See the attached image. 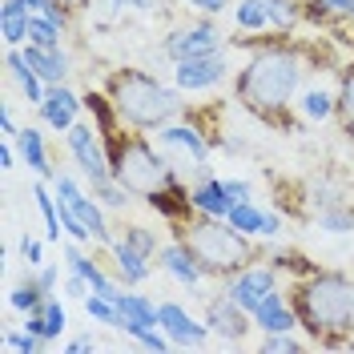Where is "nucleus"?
Returning <instances> with one entry per match:
<instances>
[{
	"instance_id": "nucleus-1",
	"label": "nucleus",
	"mask_w": 354,
	"mask_h": 354,
	"mask_svg": "<svg viewBox=\"0 0 354 354\" xmlns=\"http://www.w3.org/2000/svg\"><path fill=\"white\" fill-rule=\"evenodd\" d=\"M294 310H298V322L314 338L351 330L354 326V282L342 278V274H314L310 282L298 286Z\"/></svg>"
},
{
	"instance_id": "nucleus-2",
	"label": "nucleus",
	"mask_w": 354,
	"mask_h": 354,
	"mask_svg": "<svg viewBox=\"0 0 354 354\" xmlns=\"http://www.w3.org/2000/svg\"><path fill=\"white\" fill-rule=\"evenodd\" d=\"M302 81V61L298 53H286V48H270L262 57H254L250 65L242 68L238 77V93L242 101L254 113H278L294 101V88Z\"/></svg>"
},
{
	"instance_id": "nucleus-3",
	"label": "nucleus",
	"mask_w": 354,
	"mask_h": 354,
	"mask_svg": "<svg viewBox=\"0 0 354 354\" xmlns=\"http://www.w3.org/2000/svg\"><path fill=\"white\" fill-rule=\"evenodd\" d=\"M109 105L121 121H129L137 129H161L181 109V97L174 88H165L161 81H153V77L125 68L109 81Z\"/></svg>"
},
{
	"instance_id": "nucleus-4",
	"label": "nucleus",
	"mask_w": 354,
	"mask_h": 354,
	"mask_svg": "<svg viewBox=\"0 0 354 354\" xmlns=\"http://www.w3.org/2000/svg\"><path fill=\"white\" fill-rule=\"evenodd\" d=\"M185 245L194 250L201 270L218 274V278H230V274H238V270H245V266L254 262L245 234L234 230L225 218H214V214H205L201 221L185 225Z\"/></svg>"
},
{
	"instance_id": "nucleus-5",
	"label": "nucleus",
	"mask_w": 354,
	"mask_h": 354,
	"mask_svg": "<svg viewBox=\"0 0 354 354\" xmlns=\"http://www.w3.org/2000/svg\"><path fill=\"white\" fill-rule=\"evenodd\" d=\"M113 181H121L133 198H153L165 185H174V174H169V161L149 141L133 137L113 149Z\"/></svg>"
},
{
	"instance_id": "nucleus-6",
	"label": "nucleus",
	"mask_w": 354,
	"mask_h": 354,
	"mask_svg": "<svg viewBox=\"0 0 354 354\" xmlns=\"http://www.w3.org/2000/svg\"><path fill=\"white\" fill-rule=\"evenodd\" d=\"M245 198H250V181H230V177H201L189 189V205L201 214H214V218H225Z\"/></svg>"
},
{
	"instance_id": "nucleus-7",
	"label": "nucleus",
	"mask_w": 354,
	"mask_h": 354,
	"mask_svg": "<svg viewBox=\"0 0 354 354\" xmlns=\"http://www.w3.org/2000/svg\"><path fill=\"white\" fill-rule=\"evenodd\" d=\"M68 141V153H73V161L81 165V174L93 181V185H101V181H109L113 177V157H105V149H101V141H97V133H93V125H73V129L65 133Z\"/></svg>"
},
{
	"instance_id": "nucleus-8",
	"label": "nucleus",
	"mask_w": 354,
	"mask_h": 354,
	"mask_svg": "<svg viewBox=\"0 0 354 354\" xmlns=\"http://www.w3.org/2000/svg\"><path fill=\"white\" fill-rule=\"evenodd\" d=\"M57 198L68 201L73 205V214L85 221V230L97 238V242H105V245H117V238H113V230H109V221H105V209H101V201L97 198H88L85 189L73 181L68 174H57Z\"/></svg>"
},
{
	"instance_id": "nucleus-9",
	"label": "nucleus",
	"mask_w": 354,
	"mask_h": 354,
	"mask_svg": "<svg viewBox=\"0 0 354 354\" xmlns=\"http://www.w3.org/2000/svg\"><path fill=\"white\" fill-rule=\"evenodd\" d=\"M225 57L221 53H201V57H185V61H174V81L181 93H201V88H214L225 81Z\"/></svg>"
},
{
	"instance_id": "nucleus-10",
	"label": "nucleus",
	"mask_w": 354,
	"mask_h": 354,
	"mask_svg": "<svg viewBox=\"0 0 354 354\" xmlns=\"http://www.w3.org/2000/svg\"><path fill=\"white\" fill-rule=\"evenodd\" d=\"M270 290H278V274H274L270 266H254L250 262L245 270H238V274L225 278V294H230L238 306H245V310H254Z\"/></svg>"
},
{
	"instance_id": "nucleus-11",
	"label": "nucleus",
	"mask_w": 354,
	"mask_h": 354,
	"mask_svg": "<svg viewBox=\"0 0 354 354\" xmlns=\"http://www.w3.org/2000/svg\"><path fill=\"white\" fill-rule=\"evenodd\" d=\"M157 137H161V145H165V149L181 153V161H185L194 174H205L209 145H205V137H201L194 125H161V129H157Z\"/></svg>"
},
{
	"instance_id": "nucleus-12",
	"label": "nucleus",
	"mask_w": 354,
	"mask_h": 354,
	"mask_svg": "<svg viewBox=\"0 0 354 354\" xmlns=\"http://www.w3.org/2000/svg\"><path fill=\"white\" fill-rule=\"evenodd\" d=\"M161 330L169 334V342L174 346H201L205 338H209V326L205 322H198L194 314L185 306H177V302H161Z\"/></svg>"
},
{
	"instance_id": "nucleus-13",
	"label": "nucleus",
	"mask_w": 354,
	"mask_h": 354,
	"mask_svg": "<svg viewBox=\"0 0 354 354\" xmlns=\"http://www.w3.org/2000/svg\"><path fill=\"white\" fill-rule=\"evenodd\" d=\"M221 32L214 24H189V28H177L165 37V53L174 61H185V57H201V53H218Z\"/></svg>"
},
{
	"instance_id": "nucleus-14",
	"label": "nucleus",
	"mask_w": 354,
	"mask_h": 354,
	"mask_svg": "<svg viewBox=\"0 0 354 354\" xmlns=\"http://www.w3.org/2000/svg\"><path fill=\"white\" fill-rule=\"evenodd\" d=\"M250 318H254V314H250L245 306H238L230 294L214 298V302H209V310H205V326H209V334H221V338H230V342L245 338Z\"/></svg>"
},
{
	"instance_id": "nucleus-15",
	"label": "nucleus",
	"mask_w": 354,
	"mask_h": 354,
	"mask_svg": "<svg viewBox=\"0 0 354 354\" xmlns=\"http://www.w3.org/2000/svg\"><path fill=\"white\" fill-rule=\"evenodd\" d=\"M117 310H121V326L117 330H125L129 338H137V334H145L149 326H161V306L157 302H149L145 294H117Z\"/></svg>"
},
{
	"instance_id": "nucleus-16",
	"label": "nucleus",
	"mask_w": 354,
	"mask_h": 354,
	"mask_svg": "<svg viewBox=\"0 0 354 354\" xmlns=\"http://www.w3.org/2000/svg\"><path fill=\"white\" fill-rule=\"evenodd\" d=\"M225 221H230L234 230H242L245 238H278V234H282V218H278V214H266V209H258L250 198L238 201V205L225 214Z\"/></svg>"
},
{
	"instance_id": "nucleus-17",
	"label": "nucleus",
	"mask_w": 354,
	"mask_h": 354,
	"mask_svg": "<svg viewBox=\"0 0 354 354\" xmlns=\"http://www.w3.org/2000/svg\"><path fill=\"white\" fill-rule=\"evenodd\" d=\"M85 101L77 97V93H68L65 85H48V93H44V101L37 105L44 117V125H53L57 133H68L73 125H77V109H81Z\"/></svg>"
},
{
	"instance_id": "nucleus-18",
	"label": "nucleus",
	"mask_w": 354,
	"mask_h": 354,
	"mask_svg": "<svg viewBox=\"0 0 354 354\" xmlns=\"http://www.w3.org/2000/svg\"><path fill=\"white\" fill-rule=\"evenodd\" d=\"M250 314H254V326H258V330H266V334L298 330V326H302V322H298V310L290 306V302L282 298V294H278V290H270L262 302L250 310Z\"/></svg>"
},
{
	"instance_id": "nucleus-19",
	"label": "nucleus",
	"mask_w": 354,
	"mask_h": 354,
	"mask_svg": "<svg viewBox=\"0 0 354 354\" xmlns=\"http://www.w3.org/2000/svg\"><path fill=\"white\" fill-rule=\"evenodd\" d=\"M21 53H24V61L41 73L44 85H65V77H68V57L61 53V48H41V44L24 41Z\"/></svg>"
},
{
	"instance_id": "nucleus-20",
	"label": "nucleus",
	"mask_w": 354,
	"mask_h": 354,
	"mask_svg": "<svg viewBox=\"0 0 354 354\" xmlns=\"http://www.w3.org/2000/svg\"><path fill=\"white\" fill-rule=\"evenodd\" d=\"M161 266H165V274H174L177 282H181V286H189V290H194L201 278H205L201 262L194 258V250H189L185 242L165 245V250H161Z\"/></svg>"
},
{
	"instance_id": "nucleus-21",
	"label": "nucleus",
	"mask_w": 354,
	"mask_h": 354,
	"mask_svg": "<svg viewBox=\"0 0 354 354\" xmlns=\"http://www.w3.org/2000/svg\"><path fill=\"white\" fill-rule=\"evenodd\" d=\"M68 326V318H65V306L57 302V298H44V306L41 310H32L28 318H24V330H32L37 338H44V342H53V338H61Z\"/></svg>"
},
{
	"instance_id": "nucleus-22",
	"label": "nucleus",
	"mask_w": 354,
	"mask_h": 354,
	"mask_svg": "<svg viewBox=\"0 0 354 354\" xmlns=\"http://www.w3.org/2000/svg\"><path fill=\"white\" fill-rule=\"evenodd\" d=\"M65 262H68V270H73V274L88 278L93 294H105V298H117V294H121V290L113 286L109 278H105V270H101V266L93 262V258H88V254L81 250V245H65Z\"/></svg>"
},
{
	"instance_id": "nucleus-23",
	"label": "nucleus",
	"mask_w": 354,
	"mask_h": 354,
	"mask_svg": "<svg viewBox=\"0 0 354 354\" xmlns=\"http://www.w3.org/2000/svg\"><path fill=\"white\" fill-rule=\"evenodd\" d=\"M4 65L12 68V77H17V85L24 88V97L32 101V105H41L44 93H48V85L41 81V73L24 61V53H17V48H8V57H4Z\"/></svg>"
},
{
	"instance_id": "nucleus-24",
	"label": "nucleus",
	"mask_w": 354,
	"mask_h": 354,
	"mask_svg": "<svg viewBox=\"0 0 354 354\" xmlns=\"http://www.w3.org/2000/svg\"><path fill=\"white\" fill-rule=\"evenodd\" d=\"M113 254H117V274L125 278V286H141V282L149 278V258H145L141 250H133L129 242H117Z\"/></svg>"
},
{
	"instance_id": "nucleus-25",
	"label": "nucleus",
	"mask_w": 354,
	"mask_h": 354,
	"mask_svg": "<svg viewBox=\"0 0 354 354\" xmlns=\"http://www.w3.org/2000/svg\"><path fill=\"white\" fill-rule=\"evenodd\" d=\"M17 149H21V157H24V165L32 169V174H48V149H44V137H41V129H21L17 133Z\"/></svg>"
},
{
	"instance_id": "nucleus-26",
	"label": "nucleus",
	"mask_w": 354,
	"mask_h": 354,
	"mask_svg": "<svg viewBox=\"0 0 354 354\" xmlns=\"http://www.w3.org/2000/svg\"><path fill=\"white\" fill-rule=\"evenodd\" d=\"M234 21L245 32H262L266 24H270V8H266V0H238L234 4Z\"/></svg>"
},
{
	"instance_id": "nucleus-27",
	"label": "nucleus",
	"mask_w": 354,
	"mask_h": 354,
	"mask_svg": "<svg viewBox=\"0 0 354 354\" xmlns=\"http://www.w3.org/2000/svg\"><path fill=\"white\" fill-rule=\"evenodd\" d=\"M28 41L41 44V48H61V24L48 21L44 12H32L28 17Z\"/></svg>"
},
{
	"instance_id": "nucleus-28",
	"label": "nucleus",
	"mask_w": 354,
	"mask_h": 354,
	"mask_svg": "<svg viewBox=\"0 0 354 354\" xmlns=\"http://www.w3.org/2000/svg\"><path fill=\"white\" fill-rule=\"evenodd\" d=\"M32 198H37V209H41V218H44V234L57 242V238H61V230H65V225H61V209H57V198H53L44 185H32Z\"/></svg>"
},
{
	"instance_id": "nucleus-29",
	"label": "nucleus",
	"mask_w": 354,
	"mask_h": 354,
	"mask_svg": "<svg viewBox=\"0 0 354 354\" xmlns=\"http://www.w3.org/2000/svg\"><path fill=\"white\" fill-rule=\"evenodd\" d=\"M44 298H48V290H44L37 278H28V282H21V286L8 294V306L24 310V314H32V310H41V306H44Z\"/></svg>"
},
{
	"instance_id": "nucleus-30",
	"label": "nucleus",
	"mask_w": 354,
	"mask_h": 354,
	"mask_svg": "<svg viewBox=\"0 0 354 354\" xmlns=\"http://www.w3.org/2000/svg\"><path fill=\"white\" fill-rule=\"evenodd\" d=\"M334 113H338L346 137H354V68L342 77V88H338V97H334Z\"/></svg>"
},
{
	"instance_id": "nucleus-31",
	"label": "nucleus",
	"mask_w": 354,
	"mask_h": 354,
	"mask_svg": "<svg viewBox=\"0 0 354 354\" xmlns=\"http://www.w3.org/2000/svg\"><path fill=\"white\" fill-rule=\"evenodd\" d=\"M318 230H326V234H351L354 230V209L351 205H330V209H318Z\"/></svg>"
},
{
	"instance_id": "nucleus-32",
	"label": "nucleus",
	"mask_w": 354,
	"mask_h": 354,
	"mask_svg": "<svg viewBox=\"0 0 354 354\" xmlns=\"http://www.w3.org/2000/svg\"><path fill=\"white\" fill-rule=\"evenodd\" d=\"M85 314L105 322V326H121V310H117V298H105V294H88L85 298Z\"/></svg>"
},
{
	"instance_id": "nucleus-33",
	"label": "nucleus",
	"mask_w": 354,
	"mask_h": 354,
	"mask_svg": "<svg viewBox=\"0 0 354 354\" xmlns=\"http://www.w3.org/2000/svg\"><path fill=\"white\" fill-rule=\"evenodd\" d=\"M302 113H306L310 121H326L334 113V97L326 88H310L306 97H302Z\"/></svg>"
},
{
	"instance_id": "nucleus-34",
	"label": "nucleus",
	"mask_w": 354,
	"mask_h": 354,
	"mask_svg": "<svg viewBox=\"0 0 354 354\" xmlns=\"http://www.w3.org/2000/svg\"><path fill=\"white\" fill-rule=\"evenodd\" d=\"M93 198L101 201V205H109V209H125V201H129V189L121 185V181H101V185H93Z\"/></svg>"
},
{
	"instance_id": "nucleus-35",
	"label": "nucleus",
	"mask_w": 354,
	"mask_h": 354,
	"mask_svg": "<svg viewBox=\"0 0 354 354\" xmlns=\"http://www.w3.org/2000/svg\"><path fill=\"white\" fill-rule=\"evenodd\" d=\"M266 8H270V24L282 28V32L298 24V4L294 0H266Z\"/></svg>"
},
{
	"instance_id": "nucleus-36",
	"label": "nucleus",
	"mask_w": 354,
	"mask_h": 354,
	"mask_svg": "<svg viewBox=\"0 0 354 354\" xmlns=\"http://www.w3.org/2000/svg\"><path fill=\"white\" fill-rule=\"evenodd\" d=\"M28 17H0V32H4V44L8 48H17V44L28 41Z\"/></svg>"
},
{
	"instance_id": "nucleus-37",
	"label": "nucleus",
	"mask_w": 354,
	"mask_h": 354,
	"mask_svg": "<svg viewBox=\"0 0 354 354\" xmlns=\"http://www.w3.org/2000/svg\"><path fill=\"white\" fill-rule=\"evenodd\" d=\"M41 342H44V338H37L32 330H8V334H4V346H8V351H17V354H37V351H41Z\"/></svg>"
},
{
	"instance_id": "nucleus-38",
	"label": "nucleus",
	"mask_w": 354,
	"mask_h": 354,
	"mask_svg": "<svg viewBox=\"0 0 354 354\" xmlns=\"http://www.w3.org/2000/svg\"><path fill=\"white\" fill-rule=\"evenodd\" d=\"M125 242H129L133 250H141L145 258H153V250H157V238L145 230V225H129V230H125Z\"/></svg>"
},
{
	"instance_id": "nucleus-39",
	"label": "nucleus",
	"mask_w": 354,
	"mask_h": 354,
	"mask_svg": "<svg viewBox=\"0 0 354 354\" xmlns=\"http://www.w3.org/2000/svg\"><path fill=\"white\" fill-rule=\"evenodd\" d=\"M262 351L286 354V351H302V342H298V338H294V330H278V334H266Z\"/></svg>"
},
{
	"instance_id": "nucleus-40",
	"label": "nucleus",
	"mask_w": 354,
	"mask_h": 354,
	"mask_svg": "<svg viewBox=\"0 0 354 354\" xmlns=\"http://www.w3.org/2000/svg\"><path fill=\"white\" fill-rule=\"evenodd\" d=\"M65 294H68V298H81V302H85L88 294H93V286H88V278H81V274H73V270H68Z\"/></svg>"
},
{
	"instance_id": "nucleus-41",
	"label": "nucleus",
	"mask_w": 354,
	"mask_h": 354,
	"mask_svg": "<svg viewBox=\"0 0 354 354\" xmlns=\"http://www.w3.org/2000/svg\"><path fill=\"white\" fill-rule=\"evenodd\" d=\"M21 254H24V262L28 266H44V250L37 238H21Z\"/></svg>"
},
{
	"instance_id": "nucleus-42",
	"label": "nucleus",
	"mask_w": 354,
	"mask_h": 354,
	"mask_svg": "<svg viewBox=\"0 0 354 354\" xmlns=\"http://www.w3.org/2000/svg\"><path fill=\"white\" fill-rule=\"evenodd\" d=\"M37 282H41V286L48 290V294H53V290H57V266H41V274H37Z\"/></svg>"
},
{
	"instance_id": "nucleus-43",
	"label": "nucleus",
	"mask_w": 354,
	"mask_h": 354,
	"mask_svg": "<svg viewBox=\"0 0 354 354\" xmlns=\"http://www.w3.org/2000/svg\"><path fill=\"white\" fill-rule=\"evenodd\" d=\"M318 4H322L326 12H338V17H351V4H354V0H318Z\"/></svg>"
},
{
	"instance_id": "nucleus-44",
	"label": "nucleus",
	"mask_w": 354,
	"mask_h": 354,
	"mask_svg": "<svg viewBox=\"0 0 354 354\" xmlns=\"http://www.w3.org/2000/svg\"><path fill=\"white\" fill-rule=\"evenodd\" d=\"M0 133H4V137H17V125H12V113H8V105H0Z\"/></svg>"
},
{
	"instance_id": "nucleus-45",
	"label": "nucleus",
	"mask_w": 354,
	"mask_h": 354,
	"mask_svg": "<svg viewBox=\"0 0 354 354\" xmlns=\"http://www.w3.org/2000/svg\"><path fill=\"white\" fill-rule=\"evenodd\" d=\"M185 4H194V8H201V12H221L230 0H185Z\"/></svg>"
},
{
	"instance_id": "nucleus-46",
	"label": "nucleus",
	"mask_w": 354,
	"mask_h": 354,
	"mask_svg": "<svg viewBox=\"0 0 354 354\" xmlns=\"http://www.w3.org/2000/svg\"><path fill=\"white\" fill-rule=\"evenodd\" d=\"M65 351L68 354H85V351H97V342H93V338H73Z\"/></svg>"
},
{
	"instance_id": "nucleus-47",
	"label": "nucleus",
	"mask_w": 354,
	"mask_h": 354,
	"mask_svg": "<svg viewBox=\"0 0 354 354\" xmlns=\"http://www.w3.org/2000/svg\"><path fill=\"white\" fill-rule=\"evenodd\" d=\"M12 165H17V149L4 141V145H0V169H12Z\"/></svg>"
},
{
	"instance_id": "nucleus-48",
	"label": "nucleus",
	"mask_w": 354,
	"mask_h": 354,
	"mask_svg": "<svg viewBox=\"0 0 354 354\" xmlns=\"http://www.w3.org/2000/svg\"><path fill=\"white\" fill-rule=\"evenodd\" d=\"M133 8H137V12H153L157 0H133Z\"/></svg>"
},
{
	"instance_id": "nucleus-49",
	"label": "nucleus",
	"mask_w": 354,
	"mask_h": 354,
	"mask_svg": "<svg viewBox=\"0 0 354 354\" xmlns=\"http://www.w3.org/2000/svg\"><path fill=\"white\" fill-rule=\"evenodd\" d=\"M44 4H48V0H24V8H28V12H44Z\"/></svg>"
},
{
	"instance_id": "nucleus-50",
	"label": "nucleus",
	"mask_w": 354,
	"mask_h": 354,
	"mask_svg": "<svg viewBox=\"0 0 354 354\" xmlns=\"http://www.w3.org/2000/svg\"><path fill=\"white\" fill-rule=\"evenodd\" d=\"M125 4H133V0H109V12H121Z\"/></svg>"
},
{
	"instance_id": "nucleus-51",
	"label": "nucleus",
	"mask_w": 354,
	"mask_h": 354,
	"mask_svg": "<svg viewBox=\"0 0 354 354\" xmlns=\"http://www.w3.org/2000/svg\"><path fill=\"white\" fill-rule=\"evenodd\" d=\"M65 4H68V8H85L88 0H65Z\"/></svg>"
}]
</instances>
